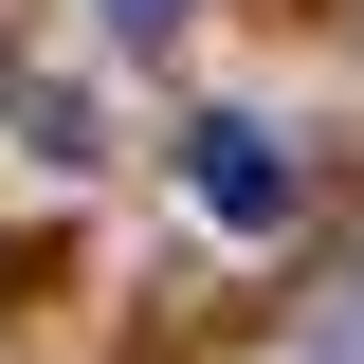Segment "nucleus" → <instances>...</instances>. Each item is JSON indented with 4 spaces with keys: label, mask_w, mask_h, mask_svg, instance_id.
<instances>
[{
    "label": "nucleus",
    "mask_w": 364,
    "mask_h": 364,
    "mask_svg": "<svg viewBox=\"0 0 364 364\" xmlns=\"http://www.w3.org/2000/svg\"><path fill=\"white\" fill-rule=\"evenodd\" d=\"M182 200L219 237H291V146H273L255 109H200V128H182Z\"/></svg>",
    "instance_id": "1"
},
{
    "label": "nucleus",
    "mask_w": 364,
    "mask_h": 364,
    "mask_svg": "<svg viewBox=\"0 0 364 364\" xmlns=\"http://www.w3.org/2000/svg\"><path fill=\"white\" fill-rule=\"evenodd\" d=\"M91 18H109V37H182L200 0H91Z\"/></svg>",
    "instance_id": "2"
}]
</instances>
